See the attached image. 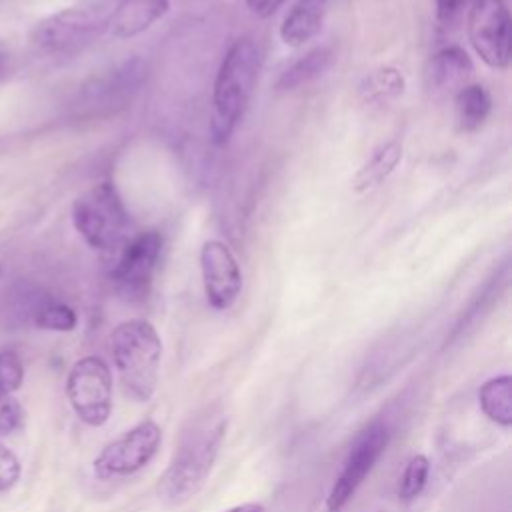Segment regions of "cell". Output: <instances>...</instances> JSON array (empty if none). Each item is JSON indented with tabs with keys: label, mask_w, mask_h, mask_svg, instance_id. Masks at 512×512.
I'll use <instances>...</instances> for the list:
<instances>
[{
	"label": "cell",
	"mask_w": 512,
	"mask_h": 512,
	"mask_svg": "<svg viewBox=\"0 0 512 512\" xmlns=\"http://www.w3.org/2000/svg\"><path fill=\"white\" fill-rule=\"evenodd\" d=\"M260 68L262 52L250 36L238 38L224 54L212 90L210 132L216 144H224L242 120Z\"/></svg>",
	"instance_id": "obj_1"
},
{
	"label": "cell",
	"mask_w": 512,
	"mask_h": 512,
	"mask_svg": "<svg viewBox=\"0 0 512 512\" xmlns=\"http://www.w3.org/2000/svg\"><path fill=\"white\" fill-rule=\"evenodd\" d=\"M110 350L126 394L148 402L158 384L162 340L156 328L142 318L120 322L110 334Z\"/></svg>",
	"instance_id": "obj_2"
},
{
	"label": "cell",
	"mask_w": 512,
	"mask_h": 512,
	"mask_svg": "<svg viewBox=\"0 0 512 512\" xmlns=\"http://www.w3.org/2000/svg\"><path fill=\"white\" fill-rule=\"evenodd\" d=\"M226 434V420L216 418L204 422L186 434L180 448L172 456L170 466L160 478V496L170 504H182L190 500L206 482L220 444Z\"/></svg>",
	"instance_id": "obj_3"
},
{
	"label": "cell",
	"mask_w": 512,
	"mask_h": 512,
	"mask_svg": "<svg viewBox=\"0 0 512 512\" xmlns=\"http://www.w3.org/2000/svg\"><path fill=\"white\" fill-rule=\"evenodd\" d=\"M72 224L90 248L110 252L126 242L130 216L118 188L98 182L74 200Z\"/></svg>",
	"instance_id": "obj_4"
},
{
	"label": "cell",
	"mask_w": 512,
	"mask_h": 512,
	"mask_svg": "<svg viewBox=\"0 0 512 512\" xmlns=\"http://www.w3.org/2000/svg\"><path fill=\"white\" fill-rule=\"evenodd\" d=\"M110 12L104 2L64 8L38 20L30 30V42L48 54L76 52L106 30Z\"/></svg>",
	"instance_id": "obj_5"
},
{
	"label": "cell",
	"mask_w": 512,
	"mask_h": 512,
	"mask_svg": "<svg viewBox=\"0 0 512 512\" xmlns=\"http://www.w3.org/2000/svg\"><path fill=\"white\" fill-rule=\"evenodd\" d=\"M66 396L84 424H106L112 412V374L108 364L98 356L76 360L66 378Z\"/></svg>",
	"instance_id": "obj_6"
},
{
	"label": "cell",
	"mask_w": 512,
	"mask_h": 512,
	"mask_svg": "<svg viewBox=\"0 0 512 512\" xmlns=\"http://www.w3.org/2000/svg\"><path fill=\"white\" fill-rule=\"evenodd\" d=\"M162 252V234L146 230L122 244L110 278L124 300L136 302L146 298Z\"/></svg>",
	"instance_id": "obj_7"
},
{
	"label": "cell",
	"mask_w": 512,
	"mask_h": 512,
	"mask_svg": "<svg viewBox=\"0 0 512 512\" xmlns=\"http://www.w3.org/2000/svg\"><path fill=\"white\" fill-rule=\"evenodd\" d=\"M468 40L492 68H508L512 56L510 12L504 0H474L468 8Z\"/></svg>",
	"instance_id": "obj_8"
},
{
	"label": "cell",
	"mask_w": 512,
	"mask_h": 512,
	"mask_svg": "<svg viewBox=\"0 0 512 512\" xmlns=\"http://www.w3.org/2000/svg\"><path fill=\"white\" fill-rule=\"evenodd\" d=\"M160 442L162 428L154 420L146 418L100 450L94 458V472L100 478L130 476L154 458Z\"/></svg>",
	"instance_id": "obj_9"
},
{
	"label": "cell",
	"mask_w": 512,
	"mask_h": 512,
	"mask_svg": "<svg viewBox=\"0 0 512 512\" xmlns=\"http://www.w3.org/2000/svg\"><path fill=\"white\" fill-rule=\"evenodd\" d=\"M390 440V430L384 420L370 422L350 446V452L344 460V466L334 480L326 506L330 512H338L360 488L364 478L370 474L378 458L384 454Z\"/></svg>",
	"instance_id": "obj_10"
},
{
	"label": "cell",
	"mask_w": 512,
	"mask_h": 512,
	"mask_svg": "<svg viewBox=\"0 0 512 512\" xmlns=\"http://www.w3.org/2000/svg\"><path fill=\"white\" fill-rule=\"evenodd\" d=\"M200 270L208 304L214 310H228L242 290V272L228 244L206 240L200 250Z\"/></svg>",
	"instance_id": "obj_11"
},
{
	"label": "cell",
	"mask_w": 512,
	"mask_h": 512,
	"mask_svg": "<svg viewBox=\"0 0 512 512\" xmlns=\"http://www.w3.org/2000/svg\"><path fill=\"white\" fill-rule=\"evenodd\" d=\"M146 76V66L142 60L132 58L110 70L108 74L94 78L86 88V100L96 106H114L132 98Z\"/></svg>",
	"instance_id": "obj_12"
},
{
	"label": "cell",
	"mask_w": 512,
	"mask_h": 512,
	"mask_svg": "<svg viewBox=\"0 0 512 512\" xmlns=\"http://www.w3.org/2000/svg\"><path fill=\"white\" fill-rule=\"evenodd\" d=\"M170 8L168 0H120L106 24V32L114 38H132L148 30Z\"/></svg>",
	"instance_id": "obj_13"
},
{
	"label": "cell",
	"mask_w": 512,
	"mask_h": 512,
	"mask_svg": "<svg viewBox=\"0 0 512 512\" xmlns=\"http://www.w3.org/2000/svg\"><path fill=\"white\" fill-rule=\"evenodd\" d=\"M332 0H296L280 26V38L286 46L298 48L312 40L330 10Z\"/></svg>",
	"instance_id": "obj_14"
},
{
	"label": "cell",
	"mask_w": 512,
	"mask_h": 512,
	"mask_svg": "<svg viewBox=\"0 0 512 512\" xmlns=\"http://www.w3.org/2000/svg\"><path fill=\"white\" fill-rule=\"evenodd\" d=\"M474 72L472 58L460 46H446L438 50L428 62V86L440 92L446 90H460L468 84V78Z\"/></svg>",
	"instance_id": "obj_15"
},
{
	"label": "cell",
	"mask_w": 512,
	"mask_h": 512,
	"mask_svg": "<svg viewBox=\"0 0 512 512\" xmlns=\"http://www.w3.org/2000/svg\"><path fill=\"white\" fill-rule=\"evenodd\" d=\"M400 160H402V144L398 140H388L380 144L354 174L352 178L354 190L368 192L378 188L396 170Z\"/></svg>",
	"instance_id": "obj_16"
},
{
	"label": "cell",
	"mask_w": 512,
	"mask_h": 512,
	"mask_svg": "<svg viewBox=\"0 0 512 512\" xmlns=\"http://www.w3.org/2000/svg\"><path fill=\"white\" fill-rule=\"evenodd\" d=\"M490 110H492V98L482 84H476V82L464 84L460 90H456L454 112H456V124L462 132L478 130L486 122Z\"/></svg>",
	"instance_id": "obj_17"
},
{
	"label": "cell",
	"mask_w": 512,
	"mask_h": 512,
	"mask_svg": "<svg viewBox=\"0 0 512 512\" xmlns=\"http://www.w3.org/2000/svg\"><path fill=\"white\" fill-rule=\"evenodd\" d=\"M334 54L328 46L314 48L306 52L302 58H298L294 64H290L282 76L278 78V88L280 90H296L300 86L310 84L312 80L320 78L330 66H332Z\"/></svg>",
	"instance_id": "obj_18"
},
{
	"label": "cell",
	"mask_w": 512,
	"mask_h": 512,
	"mask_svg": "<svg viewBox=\"0 0 512 512\" xmlns=\"http://www.w3.org/2000/svg\"><path fill=\"white\" fill-rule=\"evenodd\" d=\"M482 412L496 424L508 428L512 424V378L508 374L490 378L478 392Z\"/></svg>",
	"instance_id": "obj_19"
},
{
	"label": "cell",
	"mask_w": 512,
	"mask_h": 512,
	"mask_svg": "<svg viewBox=\"0 0 512 512\" xmlns=\"http://www.w3.org/2000/svg\"><path fill=\"white\" fill-rule=\"evenodd\" d=\"M406 88V80L398 68L382 66L368 72L360 84V94L366 102H388L400 96Z\"/></svg>",
	"instance_id": "obj_20"
},
{
	"label": "cell",
	"mask_w": 512,
	"mask_h": 512,
	"mask_svg": "<svg viewBox=\"0 0 512 512\" xmlns=\"http://www.w3.org/2000/svg\"><path fill=\"white\" fill-rule=\"evenodd\" d=\"M430 474V460L424 454H414L402 472L400 486H398V496L404 502L414 500L426 486Z\"/></svg>",
	"instance_id": "obj_21"
},
{
	"label": "cell",
	"mask_w": 512,
	"mask_h": 512,
	"mask_svg": "<svg viewBox=\"0 0 512 512\" xmlns=\"http://www.w3.org/2000/svg\"><path fill=\"white\" fill-rule=\"evenodd\" d=\"M34 322L38 328L52 330V332H70L78 324V316L74 308L64 302H46L38 308Z\"/></svg>",
	"instance_id": "obj_22"
},
{
	"label": "cell",
	"mask_w": 512,
	"mask_h": 512,
	"mask_svg": "<svg viewBox=\"0 0 512 512\" xmlns=\"http://www.w3.org/2000/svg\"><path fill=\"white\" fill-rule=\"evenodd\" d=\"M24 382V364L14 350H0V394L10 396Z\"/></svg>",
	"instance_id": "obj_23"
},
{
	"label": "cell",
	"mask_w": 512,
	"mask_h": 512,
	"mask_svg": "<svg viewBox=\"0 0 512 512\" xmlns=\"http://www.w3.org/2000/svg\"><path fill=\"white\" fill-rule=\"evenodd\" d=\"M22 474L18 456L0 442V492L12 490Z\"/></svg>",
	"instance_id": "obj_24"
},
{
	"label": "cell",
	"mask_w": 512,
	"mask_h": 512,
	"mask_svg": "<svg viewBox=\"0 0 512 512\" xmlns=\"http://www.w3.org/2000/svg\"><path fill=\"white\" fill-rule=\"evenodd\" d=\"M24 424V410L12 396L0 394V436L12 434Z\"/></svg>",
	"instance_id": "obj_25"
},
{
	"label": "cell",
	"mask_w": 512,
	"mask_h": 512,
	"mask_svg": "<svg viewBox=\"0 0 512 512\" xmlns=\"http://www.w3.org/2000/svg\"><path fill=\"white\" fill-rule=\"evenodd\" d=\"M434 2H436V20L440 22V26L448 28L460 20L470 0H434Z\"/></svg>",
	"instance_id": "obj_26"
},
{
	"label": "cell",
	"mask_w": 512,
	"mask_h": 512,
	"mask_svg": "<svg viewBox=\"0 0 512 512\" xmlns=\"http://www.w3.org/2000/svg\"><path fill=\"white\" fill-rule=\"evenodd\" d=\"M244 2H246L248 10L260 18L274 14L284 4V0H244Z\"/></svg>",
	"instance_id": "obj_27"
},
{
	"label": "cell",
	"mask_w": 512,
	"mask_h": 512,
	"mask_svg": "<svg viewBox=\"0 0 512 512\" xmlns=\"http://www.w3.org/2000/svg\"><path fill=\"white\" fill-rule=\"evenodd\" d=\"M224 512H266V508L260 502H244V504L232 506V508H228Z\"/></svg>",
	"instance_id": "obj_28"
},
{
	"label": "cell",
	"mask_w": 512,
	"mask_h": 512,
	"mask_svg": "<svg viewBox=\"0 0 512 512\" xmlns=\"http://www.w3.org/2000/svg\"><path fill=\"white\" fill-rule=\"evenodd\" d=\"M6 68H8V54L0 50V78L6 74Z\"/></svg>",
	"instance_id": "obj_29"
},
{
	"label": "cell",
	"mask_w": 512,
	"mask_h": 512,
	"mask_svg": "<svg viewBox=\"0 0 512 512\" xmlns=\"http://www.w3.org/2000/svg\"><path fill=\"white\" fill-rule=\"evenodd\" d=\"M0 278H2V264H0Z\"/></svg>",
	"instance_id": "obj_30"
}]
</instances>
